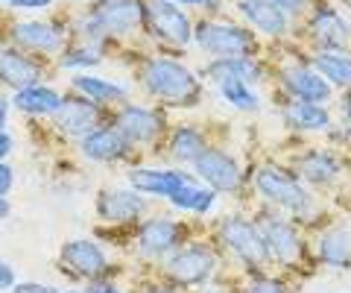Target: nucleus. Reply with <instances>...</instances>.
<instances>
[{"label":"nucleus","instance_id":"nucleus-19","mask_svg":"<svg viewBox=\"0 0 351 293\" xmlns=\"http://www.w3.org/2000/svg\"><path fill=\"white\" fill-rule=\"evenodd\" d=\"M138 253L144 258H167L179 244H184V226L176 223L173 217H152L144 220V226L135 235Z\"/></svg>","mask_w":351,"mask_h":293},{"label":"nucleus","instance_id":"nucleus-37","mask_svg":"<svg viewBox=\"0 0 351 293\" xmlns=\"http://www.w3.org/2000/svg\"><path fill=\"white\" fill-rule=\"evenodd\" d=\"M12 185H15V167L0 161V197H9L12 194Z\"/></svg>","mask_w":351,"mask_h":293},{"label":"nucleus","instance_id":"nucleus-27","mask_svg":"<svg viewBox=\"0 0 351 293\" xmlns=\"http://www.w3.org/2000/svg\"><path fill=\"white\" fill-rule=\"evenodd\" d=\"M284 121L295 132H328L334 126V117L328 112V106L307 103V100H287Z\"/></svg>","mask_w":351,"mask_h":293},{"label":"nucleus","instance_id":"nucleus-11","mask_svg":"<svg viewBox=\"0 0 351 293\" xmlns=\"http://www.w3.org/2000/svg\"><path fill=\"white\" fill-rule=\"evenodd\" d=\"M100 21L108 45L112 41H132L144 36L147 24V0H97V3H85Z\"/></svg>","mask_w":351,"mask_h":293},{"label":"nucleus","instance_id":"nucleus-4","mask_svg":"<svg viewBox=\"0 0 351 293\" xmlns=\"http://www.w3.org/2000/svg\"><path fill=\"white\" fill-rule=\"evenodd\" d=\"M193 15L173 0H147L144 36L167 50L184 53L193 47Z\"/></svg>","mask_w":351,"mask_h":293},{"label":"nucleus","instance_id":"nucleus-3","mask_svg":"<svg viewBox=\"0 0 351 293\" xmlns=\"http://www.w3.org/2000/svg\"><path fill=\"white\" fill-rule=\"evenodd\" d=\"M252 185H255L258 197L272 205V209H281L287 217H313L316 211V197L313 191L304 185L299 176H293V173L281 170L278 165H261L255 170V179H252Z\"/></svg>","mask_w":351,"mask_h":293},{"label":"nucleus","instance_id":"nucleus-48","mask_svg":"<svg viewBox=\"0 0 351 293\" xmlns=\"http://www.w3.org/2000/svg\"><path fill=\"white\" fill-rule=\"evenodd\" d=\"M76 3H97V0H76Z\"/></svg>","mask_w":351,"mask_h":293},{"label":"nucleus","instance_id":"nucleus-39","mask_svg":"<svg viewBox=\"0 0 351 293\" xmlns=\"http://www.w3.org/2000/svg\"><path fill=\"white\" fill-rule=\"evenodd\" d=\"M88 293H126V290L108 279H97V281H88Z\"/></svg>","mask_w":351,"mask_h":293},{"label":"nucleus","instance_id":"nucleus-29","mask_svg":"<svg viewBox=\"0 0 351 293\" xmlns=\"http://www.w3.org/2000/svg\"><path fill=\"white\" fill-rule=\"evenodd\" d=\"M219 200V194L214 188L202 185L199 179H191L188 185H182L179 191L173 194V197L167 200L176 211H184V214H196V217H205L214 211V205Z\"/></svg>","mask_w":351,"mask_h":293},{"label":"nucleus","instance_id":"nucleus-12","mask_svg":"<svg viewBox=\"0 0 351 293\" xmlns=\"http://www.w3.org/2000/svg\"><path fill=\"white\" fill-rule=\"evenodd\" d=\"M112 124L120 129L132 147H152L158 144L167 132V117L158 106H141V103H123L112 115Z\"/></svg>","mask_w":351,"mask_h":293},{"label":"nucleus","instance_id":"nucleus-6","mask_svg":"<svg viewBox=\"0 0 351 293\" xmlns=\"http://www.w3.org/2000/svg\"><path fill=\"white\" fill-rule=\"evenodd\" d=\"M217 264L219 255L211 244L191 241V244H179L164 258V273L179 288H205L217 273Z\"/></svg>","mask_w":351,"mask_h":293},{"label":"nucleus","instance_id":"nucleus-33","mask_svg":"<svg viewBox=\"0 0 351 293\" xmlns=\"http://www.w3.org/2000/svg\"><path fill=\"white\" fill-rule=\"evenodd\" d=\"M246 293H287V285L278 276H255L249 281Z\"/></svg>","mask_w":351,"mask_h":293},{"label":"nucleus","instance_id":"nucleus-14","mask_svg":"<svg viewBox=\"0 0 351 293\" xmlns=\"http://www.w3.org/2000/svg\"><path fill=\"white\" fill-rule=\"evenodd\" d=\"M191 170L196 179L214 188L217 194H237L243 185V167L237 165L234 156H228L219 147H205L199 159L191 165Z\"/></svg>","mask_w":351,"mask_h":293},{"label":"nucleus","instance_id":"nucleus-43","mask_svg":"<svg viewBox=\"0 0 351 293\" xmlns=\"http://www.w3.org/2000/svg\"><path fill=\"white\" fill-rule=\"evenodd\" d=\"M9 108H12V100L6 94H0V129H6L9 124Z\"/></svg>","mask_w":351,"mask_h":293},{"label":"nucleus","instance_id":"nucleus-1","mask_svg":"<svg viewBox=\"0 0 351 293\" xmlns=\"http://www.w3.org/2000/svg\"><path fill=\"white\" fill-rule=\"evenodd\" d=\"M138 82L147 97L161 106L193 108L205 94V80L170 53H156L138 65Z\"/></svg>","mask_w":351,"mask_h":293},{"label":"nucleus","instance_id":"nucleus-32","mask_svg":"<svg viewBox=\"0 0 351 293\" xmlns=\"http://www.w3.org/2000/svg\"><path fill=\"white\" fill-rule=\"evenodd\" d=\"M214 89H217L219 100H226L232 108H237V112L255 115V112H261V106H263L261 94L255 91V85H249L243 80H217Z\"/></svg>","mask_w":351,"mask_h":293},{"label":"nucleus","instance_id":"nucleus-23","mask_svg":"<svg viewBox=\"0 0 351 293\" xmlns=\"http://www.w3.org/2000/svg\"><path fill=\"white\" fill-rule=\"evenodd\" d=\"M202 80L217 82V80H243L249 85H258L267 80V65L261 56H237V59H208V65L199 73Z\"/></svg>","mask_w":351,"mask_h":293},{"label":"nucleus","instance_id":"nucleus-31","mask_svg":"<svg viewBox=\"0 0 351 293\" xmlns=\"http://www.w3.org/2000/svg\"><path fill=\"white\" fill-rule=\"evenodd\" d=\"M205 147H208L205 144V132L199 126H193V124H182V126H176L170 132L167 150H170V156L176 161H182V165H193Z\"/></svg>","mask_w":351,"mask_h":293},{"label":"nucleus","instance_id":"nucleus-17","mask_svg":"<svg viewBox=\"0 0 351 293\" xmlns=\"http://www.w3.org/2000/svg\"><path fill=\"white\" fill-rule=\"evenodd\" d=\"M47 77V62L41 56L15 47L12 41H0V82L12 91H21L27 85H38Z\"/></svg>","mask_w":351,"mask_h":293},{"label":"nucleus","instance_id":"nucleus-13","mask_svg":"<svg viewBox=\"0 0 351 293\" xmlns=\"http://www.w3.org/2000/svg\"><path fill=\"white\" fill-rule=\"evenodd\" d=\"M234 12L261 41H284L295 27L276 0H234Z\"/></svg>","mask_w":351,"mask_h":293},{"label":"nucleus","instance_id":"nucleus-42","mask_svg":"<svg viewBox=\"0 0 351 293\" xmlns=\"http://www.w3.org/2000/svg\"><path fill=\"white\" fill-rule=\"evenodd\" d=\"M15 150V138L6 132V129H0V161H6V156Z\"/></svg>","mask_w":351,"mask_h":293},{"label":"nucleus","instance_id":"nucleus-44","mask_svg":"<svg viewBox=\"0 0 351 293\" xmlns=\"http://www.w3.org/2000/svg\"><path fill=\"white\" fill-rule=\"evenodd\" d=\"M147 293H182V288H179V285H173V281H164V285L149 288Z\"/></svg>","mask_w":351,"mask_h":293},{"label":"nucleus","instance_id":"nucleus-25","mask_svg":"<svg viewBox=\"0 0 351 293\" xmlns=\"http://www.w3.org/2000/svg\"><path fill=\"white\" fill-rule=\"evenodd\" d=\"M62 100H64V94L59 89H53V85H47V82L27 85V89L12 94V106L27 117H53L59 112Z\"/></svg>","mask_w":351,"mask_h":293},{"label":"nucleus","instance_id":"nucleus-9","mask_svg":"<svg viewBox=\"0 0 351 293\" xmlns=\"http://www.w3.org/2000/svg\"><path fill=\"white\" fill-rule=\"evenodd\" d=\"M217 237L243 267L261 270L269 264V249L263 244V235L255 220H246L240 214H228L217 223Z\"/></svg>","mask_w":351,"mask_h":293},{"label":"nucleus","instance_id":"nucleus-22","mask_svg":"<svg viewBox=\"0 0 351 293\" xmlns=\"http://www.w3.org/2000/svg\"><path fill=\"white\" fill-rule=\"evenodd\" d=\"M295 170L307 188H331L343 176V159L331 150H307L295 159Z\"/></svg>","mask_w":351,"mask_h":293},{"label":"nucleus","instance_id":"nucleus-2","mask_svg":"<svg viewBox=\"0 0 351 293\" xmlns=\"http://www.w3.org/2000/svg\"><path fill=\"white\" fill-rule=\"evenodd\" d=\"M193 47L205 59L261 56V38L243 21L226 15H199L193 21Z\"/></svg>","mask_w":351,"mask_h":293},{"label":"nucleus","instance_id":"nucleus-28","mask_svg":"<svg viewBox=\"0 0 351 293\" xmlns=\"http://www.w3.org/2000/svg\"><path fill=\"white\" fill-rule=\"evenodd\" d=\"M316 255L319 264L334 267V270H346L351 267V229L348 226H331L319 235L316 241Z\"/></svg>","mask_w":351,"mask_h":293},{"label":"nucleus","instance_id":"nucleus-5","mask_svg":"<svg viewBox=\"0 0 351 293\" xmlns=\"http://www.w3.org/2000/svg\"><path fill=\"white\" fill-rule=\"evenodd\" d=\"M6 41L32 56H59L71 41L68 18H21L6 27Z\"/></svg>","mask_w":351,"mask_h":293},{"label":"nucleus","instance_id":"nucleus-38","mask_svg":"<svg viewBox=\"0 0 351 293\" xmlns=\"http://www.w3.org/2000/svg\"><path fill=\"white\" fill-rule=\"evenodd\" d=\"M12 293H59V288L41 285V281H15Z\"/></svg>","mask_w":351,"mask_h":293},{"label":"nucleus","instance_id":"nucleus-10","mask_svg":"<svg viewBox=\"0 0 351 293\" xmlns=\"http://www.w3.org/2000/svg\"><path fill=\"white\" fill-rule=\"evenodd\" d=\"M255 223L263 235V244L269 249V261L281 267H299L304 258V241L299 226L293 223V217H284L278 211L261 209L255 214Z\"/></svg>","mask_w":351,"mask_h":293},{"label":"nucleus","instance_id":"nucleus-8","mask_svg":"<svg viewBox=\"0 0 351 293\" xmlns=\"http://www.w3.org/2000/svg\"><path fill=\"white\" fill-rule=\"evenodd\" d=\"M276 80L281 91L287 94V100H307L328 106L334 100V89L325 82V77L311 65V56H290L281 65H276Z\"/></svg>","mask_w":351,"mask_h":293},{"label":"nucleus","instance_id":"nucleus-34","mask_svg":"<svg viewBox=\"0 0 351 293\" xmlns=\"http://www.w3.org/2000/svg\"><path fill=\"white\" fill-rule=\"evenodd\" d=\"M59 0H0V6L12 9V12H44V9H53Z\"/></svg>","mask_w":351,"mask_h":293},{"label":"nucleus","instance_id":"nucleus-47","mask_svg":"<svg viewBox=\"0 0 351 293\" xmlns=\"http://www.w3.org/2000/svg\"><path fill=\"white\" fill-rule=\"evenodd\" d=\"M64 293H88V288H85V290H76V288H73V290H64Z\"/></svg>","mask_w":351,"mask_h":293},{"label":"nucleus","instance_id":"nucleus-40","mask_svg":"<svg viewBox=\"0 0 351 293\" xmlns=\"http://www.w3.org/2000/svg\"><path fill=\"white\" fill-rule=\"evenodd\" d=\"M15 281H18L15 270L9 267V264L0 261V290H12V288H15Z\"/></svg>","mask_w":351,"mask_h":293},{"label":"nucleus","instance_id":"nucleus-35","mask_svg":"<svg viewBox=\"0 0 351 293\" xmlns=\"http://www.w3.org/2000/svg\"><path fill=\"white\" fill-rule=\"evenodd\" d=\"M173 3L184 6L188 12H199V15H219L226 6V0H173Z\"/></svg>","mask_w":351,"mask_h":293},{"label":"nucleus","instance_id":"nucleus-16","mask_svg":"<svg viewBox=\"0 0 351 293\" xmlns=\"http://www.w3.org/2000/svg\"><path fill=\"white\" fill-rule=\"evenodd\" d=\"M103 115H106V108L91 103V100H85L82 94H64L59 112L50 117V124L64 138L80 141L88 132H94L97 126H103Z\"/></svg>","mask_w":351,"mask_h":293},{"label":"nucleus","instance_id":"nucleus-18","mask_svg":"<svg viewBox=\"0 0 351 293\" xmlns=\"http://www.w3.org/2000/svg\"><path fill=\"white\" fill-rule=\"evenodd\" d=\"M149 211L147 194L135 188H108L97 194V217L106 223H135Z\"/></svg>","mask_w":351,"mask_h":293},{"label":"nucleus","instance_id":"nucleus-26","mask_svg":"<svg viewBox=\"0 0 351 293\" xmlns=\"http://www.w3.org/2000/svg\"><path fill=\"white\" fill-rule=\"evenodd\" d=\"M307 56L334 91H351V50H311Z\"/></svg>","mask_w":351,"mask_h":293},{"label":"nucleus","instance_id":"nucleus-20","mask_svg":"<svg viewBox=\"0 0 351 293\" xmlns=\"http://www.w3.org/2000/svg\"><path fill=\"white\" fill-rule=\"evenodd\" d=\"M191 179H196L193 170H182V167H132L129 170V185L141 194H147V197H158V200H170Z\"/></svg>","mask_w":351,"mask_h":293},{"label":"nucleus","instance_id":"nucleus-46","mask_svg":"<svg viewBox=\"0 0 351 293\" xmlns=\"http://www.w3.org/2000/svg\"><path fill=\"white\" fill-rule=\"evenodd\" d=\"M205 293H228V290H226V288H208Z\"/></svg>","mask_w":351,"mask_h":293},{"label":"nucleus","instance_id":"nucleus-15","mask_svg":"<svg viewBox=\"0 0 351 293\" xmlns=\"http://www.w3.org/2000/svg\"><path fill=\"white\" fill-rule=\"evenodd\" d=\"M59 264L68 276L88 279V281L106 279L112 273V258L106 255V249L100 244L88 241V237H73V241L64 244L59 253Z\"/></svg>","mask_w":351,"mask_h":293},{"label":"nucleus","instance_id":"nucleus-30","mask_svg":"<svg viewBox=\"0 0 351 293\" xmlns=\"http://www.w3.org/2000/svg\"><path fill=\"white\" fill-rule=\"evenodd\" d=\"M106 62V45H94V41H82V38H71L68 47H64L59 56H56V65L62 71H91V68H100Z\"/></svg>","mask_w":351,"mask_h":293},{"label":"nucleus","instance_id":"nucleus-7","mask_svg":"<svg viewBox=\"0 0 351 293\" xmlns=\"http://www.w3.org/2000/svg\"><path fill=\"white\" fill-rule=\"evenodd\" d=\"M311 50H351V21L328 0H313L302 21Z\"/></svg>","mask_w":351,"mask_h":293},{"label":"nucleus","instance_id":"nucleus-21","mask_svg":"<svg viewBox=\"0 0 351 293\" xmlns=\"http://www.w3.org/2000/svg\"><path fill=\"white\" fill-rule=\"evenodd\" d=\"M132 150L135 147L120 135V129L114 124H103V126H97L94 132L80 138V153L88 161H100V165H108V161H126L132 156Z\"/></svg>","mask_w":351,"mask_h":293},{"label":"nucleus","instance_id":"nucleus-41","mask_svg":"<svg viewBox=\"0 0 351 293\" xmlns=\"http://www.w3.org/2000/svg\"><path fill=\"white\" fill-rule=\"evenodd\" d=\"M339 112H343L346 132L351 135V91H343V97H339Z\"/></svg>","mask_w":351,"mask_h":293},{"label":"nucleus","instance_id":"nucleus-36","mask_svg":"<svg viewBox=\"0 0 351 293\" xmlns=\"http://www.w3.org/2000/svg\"><path fill=\"white\" fill-rule=\"evenodd\" d=\"M276 3L293 18V24H302L304 15H307V9H311L313 0H276Z\"/></svg>","mask_w":351,"mask_h":293},{"label":"nucleus","instance_id":"nucleus-24","mask_svg":"<svg viewBox=\"0 0 351 293\" xmlns=\"http://www.w3.org/2000/svg\"><path fill=\"white\" fill-rule=\"evenodd\" d=\"M71 91L82 94L85 100H91V103L103 106V108L129 103V89L126 85H120L114 80H106V77H97V73H73L71 77Z\"/></svg>","mask_w":351,"mask_h":293},{"label":"nucleus","instance_id":"nucleus-45","mask_svg":"<svg viewBox=\"0 0 351 293\" xmlns=\"http://www.w3.org/2000/svg\"><path fill=\"white\" fill-rule=\"evenodd\" d=\"M9 211H12V205H9V200H6V197H0V220H6Z\"/></svg>","mask_w":351,"mask_h":293}]
</instances>
